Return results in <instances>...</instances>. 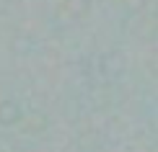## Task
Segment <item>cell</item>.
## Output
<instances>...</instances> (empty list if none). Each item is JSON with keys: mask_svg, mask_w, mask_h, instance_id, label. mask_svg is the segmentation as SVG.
Segmentation results:
<instances>
[{"mask_svg": "<svg viewBox=\"0 0 158 152\" xmlns=\"http://www.w3.org/2000/svg\"><path fill=\"white\" fill-rule=\"evenodd\" d=\"M21 121H23V129L26 131H44L47 124H49V116L42 114V111H29Z\"/></svg>", "mask_w": 158, "mask_h": 152, "instance_id": "cell-2", "label": "cell"}, {"mask_svg": "<svg viewBox=\"0 0 158 152\" xmlns=\"http://www.w3.org/2000/svg\"><path fill=\"white\" fill-rule=\"evenodd\" d=\"M21 119H23V111L18 101H13V98L0 101V127H16Z\"/></svg>", "mask_w": 158, "mask_h": 152, "instance_id": "cell-1", "label": "cell"}]
</instances>
